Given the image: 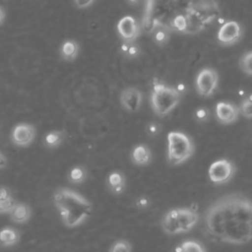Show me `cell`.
Masks as SVG:
<instances>
[{
	"label": "cell",
	"instance_id": "obj_17",
	"mask_svg": "<svg viewBox=\"0 0 252 252\" xmlns=\"http://www.w3.org/2000/svg\"><path fill=\"white\" fill-rule=\"evenodd\" d=\"M107 186L114 194H120L125 189V177L119 171H112L107 177Z\"/></svg>",
	"mask_w": 252,
	"mask_h": 252
},
{
	"label": "cell",
	"instance_id": "obj_27",
	"mask_svg": "<svg viewBox=\"0 0 252 252\" xmlns=\"http://www.w3.org/2000/svg\"><path fill=\"white\" fill-rule=\"evenodd\" d=\"M194 117L198 122H205L210 117V110L207 107H198L194 112Z\"/></svg>",
	"mask_w": 252,
	"mask_h": 252
},
{
	"label": "cell",
	"instance_id": "obj_1",
	"mask_svg": "<svg viewBox=\"0 0 252 252\" xmlns=\"http://www.w3.org/2000/svg\"><path fill=\"white\" fill-rule=\"evenodd\" d=\"M220 15L217 0H145L142 26L151 32L157 27L195 34Z\"/></svg>",
	"mask_w": 252,
	"mask_h": 252
},
{
	"label": "cell",
	"instance_id": "obj_35",
	"mask_svg": "<svg viewBox=\"0 0 252 252\" xmlns=\"http://www.w3.org/2000/svg\"><path fill=\"white\" fill-rule=\"evenodd\" d=\"M126 1L129 5H136L137 3H139L140 0H126Z\"/></svg>",
	"mask_w": 252,
	"mask_h": 252
},
{
	"label": "cell",
	"instance_id": "obj_9",
	"mask_svg": "<svg viewBox=\"0 0 252 252\" xmlns=\"http://www.w3.org/2000/svg\"><path fill=\"white\" fill-rule=\"evenodd\" d=\"M242 36V28L236 21H226L219 29L218 41L225 46L232 45L240 40Z\"/></svg>",
	"mask_w": 252,
	"mask_h": 252
},
{
	"label": "cell",
	"instance_id": "obj_18",
	"mask_svg": "<svg viewBox=\"0 0 252 252\" xmlns=\"http://www.w3.org/2000/svg\"><path fill=\"white\" fill-rule=\"evenodd\" d=\"M20 240V233L13 227H4L0 230V245L9 247L16 245Z\"/></svg>",
	"mask_w": 252,
	"mask_h": 252
},
{
	"label": "cell",
	"instance_id": "obj_23",
	"mask_svg": "<svg viewBox=\"0 0 252 252\" xmlns=\"http://www.w3.org/2000/svg\"><path fill=\"white\" fill-rule=\"evenodd\" d=\"M175 251H198V252H205L206 248L199 242L195 240H186L183 241L179 247L175 248Z\"/></svg>",
	"mask_w": 252,
	"mask_h": 252
},
{
	"label": "cell",
	"instance_id": "obj_14",
	"mask_svg": "<svg viewBox=\"0 0 252 252\" xmlns=\"http://www.w3.org/2000/svg\"><path fill=\"white\" fill-rule=\"evenodd\" d=\"M132 161L137 165H147L152 160V153L148 146L138 145L131 153Z\"/></svg>",
	"mask_w": 252,
	"mask_h": 252
},
{
	"label": "cell",
	"instance_id": "obj_26",
	"mask_svg": "<svg viewBox=\"0 0 252 252\" xmlns=\"http://www.w3.org/2000/svg\"><path fill=\"white\" fill-rule=\"evenodd\" d=\"M17 202L13 197H10L5 200H0V214H10Z\"/></svg>",
	"mask_w": 252,
	"mask_h": 252
},
{
	"label": "cell",
	"instance_id": "obj_19",
	"mask_svg": "<svg viewBox=\"0 0 252 252\" xmlns=\"http://www.w3.org/2000/svg\"><path fill=\"white\" fill-rule=\"evenodd\" d=\"M120 51L124 57L130 59L136 58L140 54V48L137 44L134 43V41L124 40L120 46Z\"/></svg>",
	"mask_w": 252,
	"mask_h": 252
},
{
	"label": "cell",
	"instance_id": "obj_28",
	"mask_svg": "<svg viewBox=\"0 0 252 252\" xmlns=\"http://www.w3.org/2000/svg\"><path fill=\"white\" fill-rule=\"evenodd\" d=\"M132 249L131 244L126 240H118L112 244V246L109 248V251L111 252H117V251H130Z\"/></svg>",
	"mask_w": 252,
	"mask_h": 252
},
{
	"label": "cell",
	"instance_id": "obj_30",
	"mask_svg": "<svg viewBox=\"0 0 252 252\" xmlns=\"http://www.w3.org/2000/svg\"><path fill=\"white\" fill-rule=\"evenodd\" d=\"M94 0H74V4L79 9H85L90 7Z\"/></svg>",
	"mask_w": 252,
	"mask_h": 252
},
{
	"label": "cell",
	"instance_id": "obj_29",
	"mask_svg": "<svg viewBox=\"0 0 252 252\" xmlns=\"http://www.w3.org/2000/svg\"><path fill=\"white\" fill-rule=\"evenodd\" d=\"M160 130H161L160 125L158 123H157V122H151L146 127V131H147L148 135L151 136V137L157 136L160 132Z\"/></svg>",
	"mask_w": 252,
	"mask_h": 252
},
{
	"label": "cell",
	"instance_id": "obj_8",
	"mask_svg": "<svg viewBox=\"0 0 252 252\" xmlns=\"http://www.w3.org/2000/svg\"><path fill=\"white\" fill-rule=\"evenodd\" d=\"M210 180L215 184H223L228 182L235 173V166L232 161L226 158H220L214 161L208 170Z\"/></svg>",
	"mask_w": 252,
	"mask_h": 252
},
{
	"label": "cell",
	"instance_id": "obj_6",
	"mask_svg": "<svg viewBox=\"0 0 252 252\" xmlns=\"http://www.w3.org/2000/svg\"><path fill=\"white\" fill-rule=\"evenodd\" d=\"M194 143L185 133L171 131L167 134V160L172 165H179L194 154Z\"/></svg>",
	"mask_w": 252,
	"mask_h": 252
},
{
	"label": "cell",
	"instance_id": "obj_21",
	"mask_svg": "<svg viewBox=\"0 0 252 252\" xmlns=\"http://www.w3.org/2000/svg\"><path fill=\"white\" fill-rule=\"evenodd\" d=\"M64 139V133L62 131H51L45 135L44 143L49 148H56L58 147Z\"/></svg>",
	"mask_w": 252,
	"mask_h": 252
},
{
	"label": "cell",
	"instance_id": "obj_16",
	"mask_svg": "<svg viewBox=\"0 0 252 252\" xmlns=\"http://www.w3.org/2000/svg\"><path fill=\"white\" fill-rule=\"evenodd\" d=\"M79 43L73 39L65 40L60 47V55L64 60L73 61L79 54Z\"/></svg>",
	"mask_w": 252,
	"mask_h": 252
},
{
	"label": "cell",
	"instance_id": "obj_34",
	"mask_svg": "<svg viewBox=\"0 0 252 252\" xmlns=\"http://www.w3.org/2000/svg\"><path fill=\"white\" fill-rule=\"evenodd\" d=\"M4 19H5V11H4V9L0 6V26L3 24Z\"/></svg>",
	"mask_w": 252,
	"mask_h": 252
},
{
	"label": "cell",
	"instance_id": "obj_4",
	"mask_svg": "<svg viewBox=\"0 0 252 252\" xmlns=\"http://www.w3.org/2000/svg\"><path fill=\"white\" fill-rule=\"evenodd\" d=\"M198 220L199 215L193 208H175L164 214L160 223L162 230L172 235L190 231Z\"/></svg>",
	"mask_w": 252,
	"mask_h": 252
},
{
	"label": "cell",
	"instance_id": "obj_7",
	"mask_svg": "<svg viewBox=\"0 0 252 252\" xmlns=\"http://www.w3.org/2000/svg\"><path fill=\"white\" fill-rule=\"evenodd\" d=\"M219 85L218 72L210 67H205L199 71L195 79L197 93L204 97L211 96Z\"/></svg>",
	"mask_w": 252,
	"mask_h": 252
},
{
	"label": "cell",
	"instance_id": "obj_11",
	"mask_svg": "<svg viewBox=\"0 0 252 252\" xmlns=\"http://www.w3.org/2000/svg\"><path fill=\"white\" fill-rule=\"evenodd\" d=\"M216 116L221 124H231L235 122L239 116V107L230 102L220 100L216 105Z\"/></svg>",
	"mask_w": 252,
	"mask_h": 252
},
{
	"label": "cell",
	"instance_id": "obj_12",
	"mask_svg": "<svg viewBox=\"0 0 252 252\" xmlns=\"http://www.w3.org/2000/svg\"><path fill=\"white\" fill-rule=\"evenodd\" d=\"M117 31L123 40L134 41L140 34V26L135 18L125 16L119 20Z\"/></svg>",
	"mask_w": 252,
	"mask_h": 252
},
{
	"label": "cell",
	"instance_id": "obj_33",
	"mask_svg": "<svg viewBox=\"0 0 252 252\" xmlns=\"http://www.w3.org/2000/svg\"><path fill=\"white\" fill-rule=\"evenodd\" d=\"M6 165H7V158L2 153H0V169L6 167Z\"/></svg>",
	"mask_w": 252,
	"mask_h": 252
},
{
	"label": "cell",
	"instance_id": "obj_10",
	"mask_svg": "<svg viewBox=\"0 0 252 252\" xmlns=\"http://www.w3.org/2000/svg\"><path fill=\"white\" fill-rule=\"evenodd\" d=\"M35 137V129L32 124L19 123L12 131L11 138L15 145L20 147H26L32 143Z\"/></svg>",
	"mask_w": 252,
	"mask_h": 252
},
{
	"label": "cell",
	"instance_id": "obj_24",
	"mask_svg": "<svg viewBox=\"0 0 252 252\" xmlns=\"http://www.w3.org/2000/svg\"><path fill=\"white\" fill-rule=\"evenodd\" d=\"M239 67L243 73L252 76V50L243 53L239 59Z\"/></svg>",
	"mask_w": 252,
	"mask_h": 252
},
{
	"label": "cell",
	"instance_id": "obj_5",
	"mask_svg": "<svg viewBox=\"0 0 252 252\" xmlns=\"http://www.w3.org/2000/svg\"><path fill=\"white\" fill-rule=\"evenodd\" d=\"M181 93L174 87L167 86L154 80L151 93V106L154 112L158 116H164L173 110L179 103Z\"/></svg>",
	"mask_w": 252,
	"mask_h": 252
},
{
	"label": "cell",
	"instance_id": "obj_13",
	"mask_svg": "<svg viewBox=\"0 0 252 252\" xmlns=\"http://www.w3.org/2000/svg\"><path fill=\"white\" fill-rule=\"evenodd\" d=\"M142 101H143L142 93L134 87L125 88L120 94L121 105L127 111H130V112L137 111L140 108Z\"/></svg>",
	"mask_w": 252,
	"mask_h": 252
},
{
	"label": "cell",
	"instance_id": "obj_2",
	"mask_svg": "<svg viewBox=\"0 0 252 252\" xmlns=\"http://www.w3.org/2000/svg\"><path fill=\"white\" fill-rule=\"evenodd\" d=\"M204 227L220 242L248 243L252 240V201L236 193L221 196L205 211Z\"/></svg>",
	"mask_w": 252,
	"mask_h": 252
},
{
	"label": "cell",
	"instance_id": "obj_3",
	"mask_svg": "<svg viewBox=\"0 0 252 252\" xmlns=\"http://www.w3.org/2000/svg\"><path fill=\"white\" fill-rule=\"evenodd\" d=\"M53 202L62 222L68 227L83 223L93 211V206L87 198L69 188L57 189L53 194Z\"/></svg>",
	"mask_w": 252,
	"mask_h": 252
},
{
	"label": "cell",
	"instance_id": "obj_31",
	"mask_svg": "<svg viewBox=\"0 0 252 252\" xmlns=\"http://www.w3.org/2000/svg\"><path fill=\"white\" fill-rule=\"evenodd\" d=\"M10 197H12L10 189L5 186H0V200H5Z\"/></svg>",
	"mask_w": 252,
	"mask_h": 252
},
{
	"label": "cell",
	"instance_id": "obj_32",
	"mask_svg": "<svg viewBox=\"0 0 252 252\" xmlns=\"http://www.w3.org/2000/svg\"><path fill=\"white\" fill-rule=\"evenodd\" d=\"M149 205H150V201H149V199H148L147 197H145V196L140 197V198L138 199V201H137V206H138L139 208H147Z\"/></svg>",
	"mask_w": 252,
	"mask_h": 252
},
{
	"label": "cell",
	"instance_id": "obj_22",
	"mask_svg": "<svg viewBox=\"0 0 252 252\" xmlns=\"http://www.w3.org/2000/svg\"><path fill=\"white\" fill-rule=\"evenodd\" d=\"M68 178L69 181L74 184L82 183L87 178V171L83 166H75L70 170Z\"/></svg>",
	"mask_w": 252,
	"mask_h": 252
},
{
	"label": "cell",
	"instance_id": "obj_20",
	"mask_svg": "<svg viewBox=\"0 0 252 252\" xmlns=\"http://www.w3.org/2000/svg\"><path fill=\"white\" fill-rule=\"evenodd\" d=\"M153 34V39L158 45H164L165 43L168 42L169 37H170V32L162 27H157L155 28L152 32Z\"/></svg>",
	"mask_w": 252,
	"mask_h": 252
},
{
	"label": "cell",
	"instance_id": "obj_15",
	"mask_svg": "<svg viewBox=\"0 0 252 252\" xmlns=\"http://www.w3.org/2000/svg\"><path fill=\"white\" fill-rule=\"evenodd\" d=\"M32 217V210L25 203H17L10 213L11 220L16 223H25Z\"/></svg>",
	"mask_w": 252,
	"mask_h": 252
},
{
	"label": "cell",
	"instance_id": "obj_25",
	"mask_svg": "<svg viewBox=\"0 0 252 252\" xmlns=\"http://www.w3.org/2000/svg\"><path fill=\"white\" fill-rule=\"evenodd\" d=\"M240 113L246 118H252V94L242 99L239 106Z\"/></svg>",
	"mask_w": 252,
	"mask_h": 252
}]
</instances>
